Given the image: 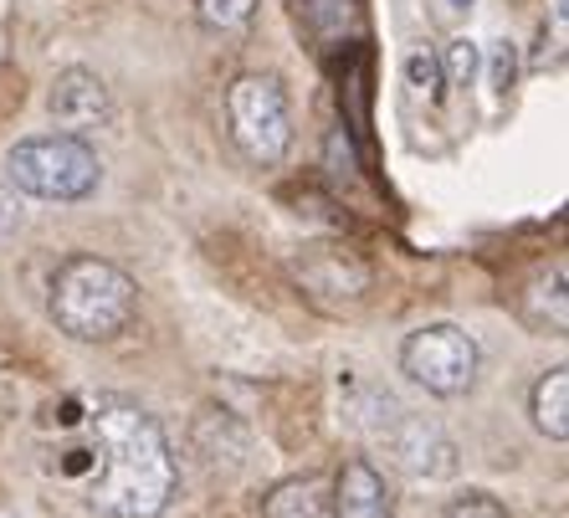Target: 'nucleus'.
<instances>
[{
    "mask_svg": "<svg viewBox=\"0 0 569 518\" xmlns=\"http://www.w3.org/2000/svg\"><path fill=\"white\" fill-rule=\"evenodd\" d=\"M93 478L88 504L103 518H159L174 498V452L159 421L123 396L93 406Z\"/></svg>",
    "mask_w": 569,
    "mask_h": 518,
    "instance_id": "1",
    "label": "nucleus"
},
{
    "mask_svg": "<svg viewBox=\"0 0 569 518\" xmlns=\"http://www.w3.org/2000/svg\"><path fill=\"white\" fill-rule=\"evenodd\" d=\"M133 303H139L133 278L103 257H72L52 278V323L78 345H103L129 329Z\"/></svg>",
    "mask_w": 569,
    "mask_h": 518,
    "instance_id": "2",
    "label": "nucleus"
},
{
    "mask_svg": "<svg viewBox=\"0 0 569 518\" xmlns=\"http://www.w3.org/2000/svg\"><path fill=\"white\" fill-rule=\"evenodd\" d=\"M226 123L231 139L252 165H282V155L292 149V108L288 88L272 72H241L226 88Z\"/></svg>",
    "mask_w": 569,
    "mask_h": 518,
    "instance_id": "3",
    "label": "nucleus"
},
{
    "mask_svg": "<svg viewBox=\"0 0 569 518\" xmlns=\"http://www.w3.org/2000/svg\"><path fill=\"white\" fill-rule=\"evenodd\" d=\"M11 186L41 200H82L98 190V155L72 133H41L11 149Z\"/></svg>",
    "mask_w": 569,
    "mask_h": 518,
    "instance_id": "4",
    "label": "nucleus"
},
{
    "mask_svg": "<svg viewBox=\"0 0 569 518\" xmlns=\"http://www.w3.org/2000/svg\"><path fill=\"white\" fill-rule=\"evenodd\" d=\"M477 339L457 323H431V329H416L400 349V370L411 375L421 390L431 396H462L477 380Z\"/></svg>",
    "mask_w": 569,
    "mask_h": 518,
    "instance_id": "5",
    "label": "nucleus"
},
{
    "mask_svg": "<svg viewBox=\"0 0 569 518\" xmlns=\"http://www.w3.org/2000/svg\"><path fill=\"white\" fill-rule=\"evenodd\" d=\"M370 406H375L370 431L390 447V457H396L411 478H447L451 467H457V447H451V437L437 421L411 416L396 396H370Z\"/></svg>",
    "mask_w": 569,
    "mask_h": 518,
    "instance_id": "6",
    "label": "nucleus"
},
{
    "mask_svg": "<svg viewBox=\"0 0 569 518\" xmlns=\"http://www.w3.org/2000/svg\"><path fill=\"white\" fill-rule=\"evenodd\" d=\"M47 108H52V119L62 123V129L82 133V129H98V123L113 119V93H108V82L98 78V72L67 67V72H57Z\"/></svg>",
    "mask_w": 569,
    "mask_h": 518,
    "instance_id": "7",
    "label": "nucleus"
},
{
    "mask_svg": "<svg viewBox=\"0 0 569 518\" xmlns=\"http://www.w3.org/2000/svg\"><path fill=\"white\" fill-rule=\"evenodd\" d=\"M333 518H396L385 478L370 462H345V472L333 478Z\"/></svg>",
    "mask_w": 569,
    "mask_h": 518,
    "instance_id": "8",
    "label": "nucleus"
},
{
    "mask_svg": "<svg viewBox=\"0 0 569 518\" xmlns=\"http://www.w3.org/2000/svg\"><path fill=\"white\" fill-rule=\"evenodd\" d=\"M262 518H333V482L308 472V478H288L267 492Z\"/></svg>",
    "mask_w": 569,
    "mask_h": 518,
    "instance_id": "9",
    "label": "nucleus"
},
{
    "mask_svg": "<svg viewBox=\"0 0 569 518\" xmlns=\"http://www.w3.org/2000/svg\"><path fill=\"white\" fill-rule=\"evenodd\" d=\"M298 278L308 282V292L333 288V292H345L349 303L365 292V267H359L355 257H345V252H313L308 262H298Z\"/></svg>",
    "mask_w": 569,
    "mask_h": 518,
    "instance_id": "10",
    "label": "nucleus"
},
{
    "mask_svg": "<svg viewBox=\"0 0 569 518\" xmlns=\"http://www.w3.org/2000/svg\"><path fill=\"white\" fill-rule=\"evenodd\" d=\"M533 426L555 441L569 437V375L565 370H549L533 386Z\"/></svg>",
    "mask_w": 569,
    "mask_h": 518,
    "instance_id": "11",
    "label": "nucleus"
},
{
    "mask_svg": "<svg viewBox=\"0 0 569 518\" xmlns=\"http://www.w3.org/2000/svg\"><path fill=\"white\" fill-rule=\"evenodd\" d=\"M196 16L211 31H241L257 16V0H196Z\"/></svg>",
    "mask_w": 569,
    "mask_h": 518,
    "instance_id": "12",
    "label": "nucleus"
},
{
    "mask_svg": "<svg viewBox=\"0 0 569 518\" xmlns=\"http://www.w3.org/2000/svg\"><path fill=\"white\" fill-rule=\"evenodd\" d=\"M441 518H508V508L492 498V492H482V488H467L462 498H451L447 504V514Z\"/></svg>",
    "mask_w": 569,
    "mask_h": 518,
    "instance_id": "13",
    "label": "nucleus"
},
{
    "mask_svg": "<svg viewBox=\"0 0 569 518\" xmlns=\"http://www.w3.org/2000/svg\"><path fill=\"white\" fill-rule=\"evenodd\" d=\"M477 67H482V57H477L472 41H451V52H447V82L467 88V82L477 78Z\"/></svg>",
    "mask_w": 569,
    "mask_h": 518,
    "instance_id": "14",
    "label": "nucleus"
},
{
    "mask_svg": "<svg viewBox=\"0 0 569 518\" xmlns=\"http://www.w3.org/2000/svg\"><path fill=\"white\" fill-rule=\"evenodd\" d=\"M406 78H411L416 93H437V78H441V72H437V57L426 52V47H416V52L406 57Z\"/></svg>",
    "mask_w": 569,
    "mask_h": 518,
    "instance_id": "15",
    "label": "nucleus"
},
{
    "mask_svg": "<svg viewBox=\"0 0 569 518\" xmlns=\"http://www.w3.org/2000/svg\"><path fill=\"white\" fill-rule=\"evenodd\" d=\"M513 78H518V52L503 41V47L492 52V88H498V93H508V88H513Z\"/></svg>",
    "mask_w": 569,
    "mask_h": 518,
    "instance_id": "16",
    "label": "nucleus"
},
{
    "mask_svg": "<svg viewBox=\"0 0 569 518\" xmlns=\"http://www.w3.org/2000/svg\"><path fill=\"white\" fill-rule=\"evenodd\" d=\"M451 11H472V0H447Z\"/></svg>",
    "mask_w": 569,
    "mask_h": 518,
    "instance_id": "17",
    "label": "nucleus"
},
{
    "mask_svg": "<svg viewBox=\"0 0 569 518\" xmlns=\"http://www.w3.org/2000/svg\"><path fill=\"white\" fill-rule=\"evenodd\" d=\"M0 518H6V514H0Z\"/></svg>",
    "mask_w": 569,
    "mask_h": 518,
    "instance_id": "18",
    "label": "nucleus"
}]
</instances>
